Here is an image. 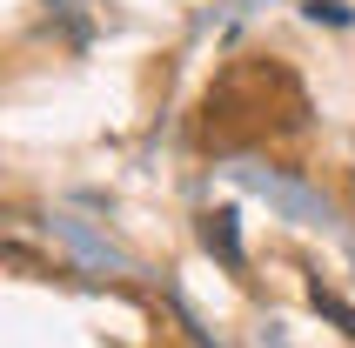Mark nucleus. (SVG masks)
Segmentation results:
<instances>
[{
	"mask_svg": "<svg viewBox=\"0 0 355 348\" xmlns=\"http://www.w3.org/2000/svg\"><path fill=\"white\" fill-rule=\"evenodd\" d=\"M208 248H221L228 261H241V241H235V214L221 208V214H208Z\"/></svg>",
	"mask_w": 355,
	"mask_h": 348,
	"instance_id": "1",
	"label": "nucleus"
}]
</instances>
